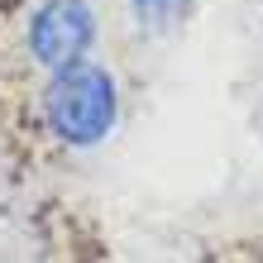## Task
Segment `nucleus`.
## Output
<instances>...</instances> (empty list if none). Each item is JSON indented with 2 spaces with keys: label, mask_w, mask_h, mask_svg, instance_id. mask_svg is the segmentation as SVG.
<instances>
[{
  "label": "nucleus",
  "mask_w": 263,
  "mask_h": 263,
  "mask_svg": "<svg viewBox=\"0 0 263 263\" xmlns=\"http://www.w3.org/2000/svg\"><path fill=\"white\" fill-rule=\"evenodd\" d=\"M39 120L53 134V144L63 148H96L115 134L120 125V82L115 72L82 58L72 67L48 72V82L39 91Z\"/></svg>",
  "instance_id": "obj_1"
},
{
  "label": "nucleus",
  "mask_w": 263,
  "mask_h": 263,
  "mask_svg": "<svg viewBox=\"0 0 263 263\" xmlns=\"http://www.w3.org/2000/svg\"><path fill=\"white\" fill-rule=\"evenodd\" d=\"M96 34H101V20L91 0H39L24 24V48L34 58V67L58 72L91 58Z\"/></svg>",
  "instance_id": "obj_2"
},
{
  "label": "nucleus",
  "mask_w": 263,
  "mask_h": 263,
  "mask_svg": "<svg viewBox=\"0 0 263 263\" xmlns=\"http://www.w3.org/2000/svg\"><path fill=\"white\" fill-rule=\"evenodd\" d=\"M125 5H129V20L144 39H163V34H177L192 20L196 0H125Z\"/></svg>",
  "instance_id": "obj_3"
}]
</instances>
